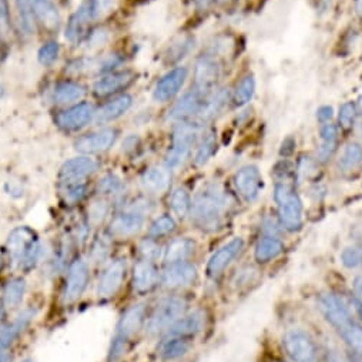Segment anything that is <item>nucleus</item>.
<instances>
[{"label":"nucleus","instance_id":"f257e3e1","mask_svg":"<svg viewBox=\"0 0 362 362\" xmlns=\"http://www.w3.org/2000/svg\"><path fill=\"white\" fill-rule=\"evenodd\" d=\"M227 209V197L218 185H207L200 190L193 203L194 221L202 228L218 226Z\"/></svg>","mask_w":362,"mask_h":362},{"label":"nucleus","instance_id":"f03ea898","mask_svg":"<svg viewBox=\"0 0 362 362\" xmlns=\"http://www.w3.org/2000/svg\"><path fill=\"white\" fill-rule=\"evenodd\" d=\"M6 251L13 264L22 269H29L39 259L40 243L33 230L29 227H19L9 234Z\"/></svg>","mask_w":362,"mask_h":362},{"label":"nucleus","instance_id":"7ed1b4c3","mask_svg":"<svg viewBox=\"0 0 362 362\" xmlns=\"http://www.w3.org/2000/svg\"><path fill=\"white\" fill-rule=\"evenodd\" d=\"M115 8L116 0H86L70 18L66 28V37L71 42L78 40L88 23L103 19L113 12Z\"/></svg>","mask_w":362,"mask_h":362},{"label":"nucleus","instance_id":"20e7f679","mask_svg":"<svg viewBox=\"0 0 362 362\" xmlns=\"http://www.w3.org/2000/svg\"><path fill=\"white\" fill-rule=\"evenodd\" d=\"M274 199L281 224L290 231L300 230L303 226V203L294 189L286 183H280L276 186Z\"/></svg>","mask_w":362,"mask_h":362},{"label":"nucleus","instance_id":"39448f33","mask_svg":"<svg viewBox=\"0 0 362 362\" xmlns=\"http://www.w3.org/2000/svg\"><path fill=\"white\" fill-rule=\"evenodd\" d=\"M199 134V124H180L174 134H173V143L170 150L165 156V167L177 168L186 161L189 157Z\"/></svg>","mask_w":362,"mask_h":362},{"label":"nucleus","instance_id":"423d86ee","mask_svg":"<svg viewBox=\"0 0 362 362\" xmlns=\"http://www.w3.org/2000/svg\"><path fill=\"white\" fill-rule=\"evenodd\" d=\"M186 308L185 300L178 297L164 298L157 304L153 314L150 315L146 328L150 334H158L160 331L171 327L175 321H178L183 315Z\"/></svg>","mask_w":362,"mask_h":362},{"label":"nucleus","instance_id":"0eeeda50","mask_svg":"<svg viewBox=\"0 0 362 362\" xmlns=\"http://www.w3.org/2000/svg\"><path fill=\"white\" fill-rule=\"evenodd\" d=\"M143 321H144V307L141 304L133 305L123 314L117 327L113 346H112V352H110L112 358H117L124 351L126 344L129 342L130 338H133L137 334V331L143 325Z\"/></svg>","mask_w":362,"mask_h":362},{"label":"nucleus","instance_id":"6e6552de","mask_svg":"<svg viewBox=\"0 0 362 362\" xmlns=\"http://www.w3.org/2000/svg\"><path fill=\"white\" fill-rule=\"evenodd\" d=\"M147 213L146 203H134L127 210L117 214L112 224H110V233L115 237L126 238L132 237L136 233H139L144 224V216Z\"/></svg>","mask_w":362,"mask_h":362},{"label":"nucleus","instance_id":"1a4fd4ad","mask_svg":"<svg viewBox=\"0 0 362 362\" xmlns=\"http://www.w3.org/2000/svg\"><path fill=\"white\" fill-rule=\"evenodd\" d=\"M283 345L294 362H317L318 359L314 341L300 329L288 331L283 338Z\"/></svg>","mask_w":362,"mask_h":362},{"label":"nucleus","instance_id":"9d476101","mask_svg":"<svg viewBox=\"0 0 362 362\" xmlns=\"http://www.w3.org/2000/svg\"><path fill=\"white\" fill-rule=\"evenodd\" d=\"M98 170V161L90 157H76L66 161L59 173L63 186L78 185Z\"/></svg>","mask_w":362,"mask_h":362},{"label":"nucleus","instance_id":"9b49d317","mask_svg":"<svg viewBox=\"0 0 362 362\" xmlns=\"http://www.w3.org/2000/svg\"><path fill=\"white\" fill-rule=\"evenodd\" d=\"M234 185L237 192L247 200V202H254L259 196L262 187H264V181L262 175L255 165H245L241 167L235 175H234Z\"/></svg>","mask_w":362,"mask_h":362},{"label":"nucleus","instance_id":"f8f14e48","mask_svg":"<svg viewBox=\"0 0 362 362\" xmlns=\"http://www.w3.org/2000/svg\"><path fill=\"white\" fill-rule=\"evenodd\" d=\"M88 281V267L83 259L74 261L70 268L63 291V301L66 304H71L78 300L87 286Z\"/></svg>","mask_w":362,"mask_h":362},{"label":"nucleus","instance_id":"ddd939ff","mask_svg":"<svg viewBox=\"0 0 362 362\" xmlns=\"http://www.w3.org/2000/svg\"><path fill=\"white\" fill-rule=\"evenodd\" d=\"M197 279V269L193 264L180 261L170 264L161 274V283L168 288H180L190 286Z\"/></svg>","mask_w":362,"mask_h":362},{"label":"nucleus","instance_id":"4468645a","mask_svg":"<svg viewBox=\"0 0 362 362\" xmlns=\"http://www.w3.org/2000/svg\"><path fill=\"white\" fill-rule=\"evenodd\" d=\"M186 78H187V70L185 67H177V69L170 70L157 83V86L154 88V93H153L154 100H157L160 103L171 100L180 92L181 87H183Z\"/></svg>","mask_w":362,"mask_h":362},{"label":"nucleus","instance_id":"2eb2a0df","mask_svg":"<svg viewBox=\"0 0 362 362\" xmlns=\"http://www.w3.org/2000/svg\"><path fill=\"white\" fill-rule=\"evenodd\" d=\"M126 273V264L123 259L113 261L102 273L98 283V296L100 298L113 297L122 287Z\"/></svg>","mask_w":362,"mask_h":362},{"label":"nucleus","instance_id":"dca6fc26","mask_svg":"<svg viewBox=\"0 0 362 362\" xmlns=\"http://www.w3.org/2000/svg\"><path fill=\"white\" fill-rule=\"evenodd\" d=\"M93 106L88 103H80L77 106H73L69 110H64L57 115L56 124L66 130V132H76L81 127H84L95 116Z\"/></svg>","mask_w":362,"mask_h":362},{"label":"nucleus","instance_id":"f3484780","mask_svg":"<svg viewBox=\"0 0 362 362\" xmlns=\"http://www.w3.org/2000/svg\"><path fill=\"white\" fill-rule=\"evenodd\" d=\"M203 102H204V92H202L200 88L194 87V90L186 93L173 106V109L167 115V120L183 122L187 117L197 116Z\"/></svg>","mask_w":362,"mask_h":362},{"label":"nucleus","instance_id":"a211bd4d","mask_svg":"<svg viewBox=\"0 0 362 362\" xmlns=\"http://www.w3.org/2000/svg\"><path fill=\"white\" fill-rule=\"evenodd\" d=\"M243 247H244V240L241 237H235L230 243L223 245L210 258L207 264V274L210 277H218L226 269V267L233 261V258L243 250Z\"/></svg>","mask_w":362,"mask_h":362},{"label":"nucleus","instance_id":"6ab92c4d","mask_svg":"<svg viewBox=\"0 0 362 362\" xmlns=\"http://www.w3.org/2000/svg\"><path fill=\"white\" fill-rule=\"evenodd\" d=\"M116 137V130L105 129L80 137L74 146L81 153H100L109 150L115 144Z\"/></svg>","mask_w":362,"mask_h":362},{"label":"nucleus","instance_id":"aec40b11","mask_svg":"<svg viewBox=\"0 0 362 362\" xmlns=\"http://www.w3.org/2000/svg\"><path fill=\"white\" fill-rule=\"evenodd\" d=\"M318 308L322 313V315L325 317V320L334 328H337L345 320L352 317L349 310L346 308V305L335 294H322V296H320Z\"/></svg>","mask_w":362,"mask_h":362},{"label":"nucleus","instance_id":"412c9836","mask_svg":"<svg viewBox=\"0 0 362 362\" xmlns=\"http://www.w3.org/2000/svg\"><path fill=\"white\" fill-rule=\"evenodd\" d=\"M133 80H134V74L132 71L110 73L100 77L95 83L93 90L98 96H109L120 92V90L127 88L133 83Z\"/></svg>","mask_w":362,"mask_h":362},{"label":"nucleus","instance_id":"4be33fe9","mask_svg":"<svg viewBox=\"0 0 362 362\" xmlns=\"http://www.w3.org/2000/svg\"><path fill=\"white\" fill-rule=\"evenodd\" d=\"M196 87L202 92H206L213 87L220 77V64L211 56H203L196 64Z\"/></svg>","mask_w":362,"mask_h":362},{"label":"nucleus","instance_id":"5701e85b","mask_svg":"<svg viewBox=\"0 0 362 362\" xmlns=\"http://www.w3.org/2000/svg\"><path fill=\"white\" fill-rule=\"evenodd\" d=\"M170 180H171V174L167 167L154 165L143 173L141 186L144 190H147L150 193L160 194L168 189Z\"/></svg>","mask_w":362,"mask_h":362},{"label":"nucleus","instance_id":"b1692460","mask_svg":"<svg viewBox=\"0 0 362 362\" xmlns=\"http://www.w3.org/2000/svg\"><path fill=\"white\" fill-rule=\"evenodd\" d=\"M203 325H204V314L202 311H194L186 317H181L178 321H175L170 327L168 335L189 338V337L200 332Z\"/></svg>","mask_w":362,"mask_h":362},{"label":"nucleus","instance_id":"393cba45","mask_svg":"<svg viewBox=\"0 0 362 362\" xmlns=\"http://www.w3.org/2000/svg\"><path fill=\"white\" fill-rule=\"evenodd\" d=\"M157 281V269L151 261H140L134 265L133 287L139 293L148 291Z\"/></svg>","mask_w":362,"mask_h":362},{"label":"nucleus","instance_id":"a878e982","mask_svg":"<svg viewBox=\"0 0 362 362\" xmlns=\"http://www.w3.org/2000/svg\"><path fill=\"white\" fill-rule=\"evenodd\" d=\"M32 13L47 29H54L60 23L59 11L52 0H32Z\"/></svg>","mask_w":362,"mask_h":362},{"label":"nucleus","instance_id":"bb28decb","mask_svg":"<svg viewBox=\"0 0 362 362\" xmlns=\"http://www.w3.org/2000/svg\"><path fill=\"white\" fill-rule=\"evenodd\" d=\"M227 99H228V95L224 88L217 90V92L204 98V102H203L196 119L200 123L211 120L214 116H217L223 110L224 105L227 103Z\"/></svg>","mask_w":362,"mask_h":362},{"label":"nucleus","instance_id":"cd10ccee","mask_svg":"<svg viewBox=\"0 0 362 362\" xmlns=\"http://www.w3.org/2000/svg\"><path fill=\"white\" fill-rule=\"evenodd\" d=\"M86 90L81 84L73 81H62L53 90V99L57 105H69L84 98Z\"/></svg>","mask_w":362,"mask_h":362},{"label":"nucleus","instance_id":"c85d7f7f","mask_svg":"<svg viewBox=\"0 0 362 362\" xmlns=\"http://www.w3.org/2000/svg\"><path fill=\"white\" fill-rule=\"evenodd\" d=\"M132 98L124 95V96H120L112 102H109L107 105H105L95 116H96V120L99 123H107V122H112V120H116L117 117L123 116L130 107H132Z\"/></svg>","mask_w":362,"mask_h":362},{"label":"nucleus","instance_id":"c756f323","mask_svg":"<svg viewBox=\"0 0 362 362\" xmlns=\"http://www.w3.org/2000/svg\"><path fill=\"white\" fill-rule=\"evenodd\" d=\"M193 251L194 243L190 238H175L167 245L164 251V259L167 264L186 261L193 254Z\"/></svg>","mask_w":362,"mask_h":362},{"label":"nucleus","instance_id":"7c9ffc66","mask_svg":"<svg viewBox=\"0 0 362 362\" xmlns=\"http://www.w3.org/2000/svg\"><path fill=\"white\" fill-rule=\"evenodd\" d=\"M283 251H284V244L274 235H268L258 241L254 255L258 262H267L269 259L277 258Z\"/></svg>","mask_w":362,"mask_h":362},{"label":"nucleus","instance_id":"2f4dec72","mask_svg":"<svg viewBox=\"0 0 362 362\" xmlns=\"http://www.w3.org/2000/svg\"><path fill=\"white\" fill-rule=\"evenodd\" d=\"M35 317V313L32 310L23 311L12 325L5 328L2 332H0V349H8V346L13 342V339L28 327V324L32 321Z\"/></svg>","mask_w":362,"mask_h":362},{"label":"nucleus","instance_id":"473e14b6","mask_svg":"<svg viewBox=\"0 0 362 362\" xmlns=\"http://www.w3.org/2000/svg\"><path fill=\"white\" fill-rule=\"evenodd\" d=\"M335 329L339 332V335L345 339V342L352 349H355L358 354L362 355V327L359 324H356L352 320V317L345 320Z\"/></svg>","mask_w":362,"mask_h":362},{"label":"nucleus","instance_id":"72a5a7b5","mask_svg":"<svg viewBox=\"0 0 362 362\" xmlns=\"http://www.w3.org/2000/svg\"><path fill=\"white\" fill-rule=\"evenodd\" d=\"M192 344L185 337H170L167 338L160 348V355L164 359H175L189 352Z\"/></svg>","mask_w":362,"mask_h":362},{"label":"nucleus","instance_id":"f704fd0d","mask_svg":"<svg viewBox=\"0 0 362 362\" xmlns=\"http://www.w3.org/2000/svg\"><path fill=\"white\" fill-rule=\"evenodd\" d=\"M362 164V146L358 143H348L338 160V167L342 171H352Z\"/></svg>","mask_w":362,"mask_h":362},{"label":"nucleus","instance_id":"c9c22d12","mask_svg":"<svg viewBox=\"0 0 362 362\" xmlns=\"http://www.w3.org/2000/svg\"><path fill=\"white\" fill-rule=\"evenodd\" d=\"M26 284L22 279H15L9 281L4 290V304L6 308H16L25 296Z\"/></svg>","mask_w":362,"mask_h":362},{"label":"nucleus","instance_id":"e433bc0d","mask_svg":"<svg viewBox=\"0 0 362 362\" xmlns=\"http://www.w3.org/2000/svg\"><path fill=\"white\" fill-rule=\"evenodd\" d=\"M171 209L173 211L183 218L190 211V196L185 187H177L171 194Z\"/></svg>","mask_w":362,"mask_h":362},{"label":"nucleus","instance_id":"4c0bfd02","mask_svg":"<svg viewBox=\"0 0 362 362\" xmlns=\"http://www.w3.org/2000/svg\"><path fill=\"white\" fill-rule=\"evenodd\" d=\"M255 92V80L252 76L244 77L235 87L234 92V102L237 106H244L247 105Z\"/></svg>","mask_w":362,"mask_h":362},{"label":"nucleus","instance_id":"58836bf2","mask_svg":"<svg viewBox=\"0 0 362 362\" xmlns=\"http://www.w3.org/2000/svg\"><path fill=\"white\" fill-rule=\"evenodd\" d=\"M216 147H217L216 136H214V133H209L203 139V141L200 143V146H199V148L196 151V156H194L196 165H204L211 158V156L214 154Z\"/></svg>","mask_w":362,"mask_h":362},{"label":"nucleus","instance_id":"ea45409f","mask_svg":"<svg viewBox=\"0 0 362 362\" xmlns=\"http://www.w3.org/2000/svg\"><path fill=\"white\" fill-rule=\"evenodd\" d=\"M175 228V221L170 216H161L153 221L148 228V235L153 238H158L170 234Z\"/></svg>","mask_w":362,"mask_h":362},{"label":"nucleus","instance_id":"a19ab883","mask_svg":"<svg viewBox=\"0 0 362 362\" xmlns=\"http://www.w3.org/2000/svg\"><path fill=\"white\" fill-rule=\"evenodd\" d=\"M341 262L346 268H358L362 265V248L348 247L341 252Z\"/></svg>","mask_w":362,"mask_h":362},{"label":"nucleus","instance_id":"79ce46f5","mask_svg":"<svg viewBox=\"0 0 362 362\" xmlns=\"http://www.w3.org/2000/svg\"><path fill=\"white\" fill-rule=\"evenodd\" d=\"M37 56H39V62L45 66H49V64L54 63L57 56H59V45L56 42L46 43L45 46L40 47Z\"/></svg>","mask_w":362,"mask_h":362},{"label":"nucleus","instance_id":"37998d69","mask_svg":"<svg viewBox=\"0 0 362 362\" xmlns=\"http://www.w3.org/2000/svg\"><path fill=\"white\" fill-rule=\"evenodd\" d=\"M355 116H356V107H355L354 103H344L339 107L338 120H339V124L344 129H348V127L352 126V123L355 120Z\"/></svg>","mask_w":362,"mask_h":362},{"label":"nucleus","instance_id":"c03bdc74","mask_svg":"<svg viewBox=\"0 0 362 362\" xmlns=\"http://www.w3.org/2000/svg\"><path fill=\"white\" fill-rule=\"evenodd\" d=\"M63 194H64V200H66L67 203H77V202H80V200L84 197V194H86V186H84V183L64 186Z\"/></svg>","mask_w":362,"mask_h":362},{"label":"nucleus","instance_id":"a18cd8bd","mask_svg":"<svg viewBox=\"0 0 362 362\" xmlns=\"http://www.w3.org/2000/svg\"><path fill=\"white\" fill-rule=\"evenodd\" d=\"M120 187H122L120 178H117L113 174L106 175L105 178L100 180V183H99V190L105 194H115L120 190Z\"/></svg>","mask_w":362,"mask_h":362},{"label":"nucleus","instance_id":"49530a36","mask_svg":"<svg viewBox=\"0 0 362 362\" xmlns=\"http://www.w3.org/2000/svg\"><path fill=\"white\" fill-rule=\"evenodd\" d=\"M21 16L23 19L25 28L30 29L32 21H33V13H32V0H16Z\"/></svg>","mask_w":362,"mask_h":362},{"label":"nucleus","instance_id":"de8ad7c7","mask_svg":"<svg viewBox=\"0 0 362 362\" xmlns=\"http://www.w3.org/2000/svg\"><path fill=\"white\" fill-rule=\"evenodd\" d=\"M140 250H141V254L144 255V259H147V261L157 258L160 254V248L153 241H144L140 245Z\"/></svg>","mask_w":362,"mask_h":362},{"label":"nucleus","instance_id":"09e8293b","mask_svg":"<svg viewBox=\"0 0 362 362\" xmlns=\"http://www.w3.org/2000/svg\"><path fill=\"white\" fill-rule=\"evenodd\" d=\"M335 151V141H322L317 151V157L320 161H327L328 158L332 157Z\"/></svg>","mask_w":362,"mask_h":362},{"label":"nucleus","instance_id":"8fccbe9b","mask_svg":"<svg viewBox=\"0 0 362 362\" xmlns=\"http://www.w3.org/2000/svg\"><path fill=\"white\" fill-rule=\"evenodd\" d=\"M338 136V130L334 124H325L321 129V139L322 141H335Z\"/></svg>","mask_w":362,"mask_h":362},{"label":"nucleus","instance_id":"3c124183","mask_svg":"<svg viewBox=\"0 0 362 362\" xmlns=\"http://www.w3.org/2000/svg\"><path fill=\"white\" fill-rule=\"evenodd\" d=\"M331 117H332V109H331V107L324 106V107L318 109V112H317V119H318L320 122L325 123V122H328Z\"/></svg>","mask_w":362,"mask_h":362},{"label":"nucleus","instance_id":"603ef678","mask_svg":"<svg viewBox=\"0 0 362 362\" xmlns=\"http://www.w3.org/2000/svg\"><path fill=\"white\" fill-rule=\"evenodd\" d=\"M352 286H354V291H355L356 297H358V298L361 300V303H362V276L355 277Z\"/></svg>","mask_w":362,"mask_h":362},{"label":"nucleus","instance_id":"864d4df0","mask_svg":"<svg viewBox=\"0 0 362 362\" xmlns=\"http://www.w3.org/2000/svg\"><path fill=\"white\" fill-rule=\"evenodd\" d=\"M8 19V6L5 0H0V21L6 22Z\"/></svg>","mask_w":362,"mask_h":362},{"label":"nucleus","instance_id":"5fc2aeb1","mask_svg":"<svg viewBox=\"0 0 362 362\" xmlns=\"http://www.w3.org/2000/svg\"><path fill=\"white\" fill-rule=\"evenodd\" d=\"M11 356L6 349H0V362H9Z\"/></svg>","mask_w":362,"mask_h":362},{"label":"nucleus","instance_id":"6e6d98bb","mask_svg":"<svg viewBox=\"0 0 362 362\" xmlns=\"http://www.w3.org/2000/svg\"><path fill=\"white\" fill-rule=\"evenodd\" d=\"M355 11L358 16L362 19V0H355Z\"/></svg>","mask_w":362,"mask_h":362},{"label":"nucleus","instance_id":"4d7b16f0","mask_svg":"<svg viewBox=\"0 0 362 362\" xmlns=\"http://www.w3.org/2000/svg\"><path fill=\"white\" fill-rule=\"evenodd\" d=\"M355 308H356L358 315H359L361 320H362V303H361V301H356V303H355Z\"/></svg>","mask_w":362,"mask_h":362},{"label":"nucleus","instance_id":"13d9d810","mask_svg":"<svg viewBox=\"0 0 362 362\" xmlns=\"http://www.w3.org/2000/svg\"><path fill=\"white\" fill-rule=\"evenodd\" d=\"M328 362H344L339 356H337V355H331L329 358H328Z\"/></svg>","mask_w":362,"mask_h":362},{"label":"nucleus","instance_id":"bf43d9fd","mask_svg":"<svg viewBox=\"0 0 362 362\" xmlns=\"http://www.w3.org/2000/svg\"><path fill=\"white\" fill-rule=\"evenodd\" d=\"M355 107H356V110H359V113L362 115V98H359V100H358V105H356Z\"/></svg>","mask_w":362,"mask_h":362},{"label":"nucleus","instance_id":"052dcab7","mask_svg":"<svg viewBox=\"0 0 362 362\" xmlns=\"http://www.w3.org/2000/svg\"><path fill=\"white\" fill-rule=\"evenodd\" d=\"M4 95H5V90H4V87H2V86H0V99L4 98Z\"/></svg>","mask_w":362,"mask_h":362},{"label":"nucleus","instance_id":"680f3d73","mask_svg":"<svg viewBox=\"0 0 362 362\" xmlns=\"http://www.w3.org/2000/svg\"><path fill=\"white\" fill-rule=\"evenodd\" d=\"M358 132H359V134L362 136V122L359 123V126H358Z\"/></svg>","mask_w":362,"mask_h":362},{"label":"nucleus","instance_id":"e2e57ef3","mask_svg":"<svg viewBox=\"0 0 362 362\" xmlns=\"http://www.w3.org/2000/svg\"><path fill=\"white\" fill-rule=\"evenodd\" d=\"M199 2H200L202 5H206V4H207V0H199Z\"/></svg>","mask_w":362,"mask_h":362},{"label":"nucleus","instance_id":"0e129e2a","mask_svg":"<svg viewBox=\"0 0 362 362\" xmlns=\"http://www.w3.org/2000/svg\"><path fill=\"white\" fill-rule=\"evenodd\" d=\"M23 362H33V361H30V359H26V361H23Z\"/></svg>","mask_w":362,"mask_h":362},{"label":"nucleus","instance_id":"69168bd1","mask_svg":"<svg viewBox=\"0 0 362 362\" xmlns=\"http://www.w3.org/2000/svg\"><path fill=\"white\" fill-rule=\"evenodd\" d=\"M0 315H2V310H0Z\"/></svg>","mask_w":362,"mask_h":362}]
</instances>
